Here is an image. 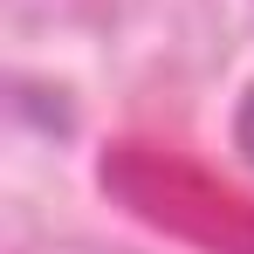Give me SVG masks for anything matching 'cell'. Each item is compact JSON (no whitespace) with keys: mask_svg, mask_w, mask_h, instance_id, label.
Listing matches in <instances>:
<instances>
[{"mask_svg":"<svg viewBox=\"0 0 254 254\" xmlns=\"http://www.w3.org/2000/svg\"><path fill=\"white\" fill-rule=\"evenodd\" d=\"M234 144L248 151V165H254V89H248V103H241V117H234Z\"/></svg>","mask_w":254,"mask_h":254,"instance_id":"1","label":"cell"}]
</instances>
